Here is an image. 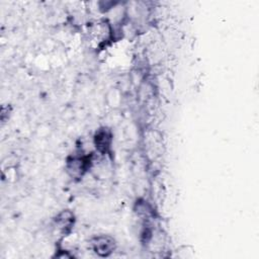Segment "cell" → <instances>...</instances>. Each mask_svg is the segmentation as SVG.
<instances>
[{"mask_svg":"<svg viewBox=\"0 0 259 259\" xmlns=\"http://www.w3.org/2000/svg\"><path fill=\"white\" fill-rule=\"evenodd\" d=\"M90 158L86 156H71L67 159L66 170L72 178H80L90 166Z\"/></svg>","mask_w":259,"mask_h":259,"instance_id":"cell-1","label":"cell"},{"mask_svg":"<svg viewBox=\"0 0 259 259\" xmlns=\"http://www.w3.org/2000/svg\"><path fill=\"white\" fill-rule=\"evenodd\" d=\"M92 250L100 257L109 256L115 249V241L112 237L100 235L91 240Z\"/></svg>","mask_w":259,"mask_h":259,"instance_id":"cell-2","label":"cell"},{"mask_svg":"<svg viewBox=\"0 0 259 259\" xmlns=\"http://www.w3.org/2000/svg\"><path fill=\"white\" fill-rule=\"evenodd\" d=\"M93 143L96 150L100 154H106L111 147L112 143V133L108 127H100L96 131L93 137Z\"/></svg>","mask_w":259,"mask_h":259,"instance_id":"cell-3","label":"cell"},{"mask_svg":"<svg viewBox=\"0 0 259 259\" xmlns=\"http://www.w3.org/2000/svg\"><path fill=\"white\" fill-rule=\"evenodd\" d=\"M55 224L63 234H68L74 225V214L70 210H63L55 218Z\"/></svg>","mask_w":259,"mask_h":259,"instance_id":"cell-4","label":"cell"}]
</instances>
